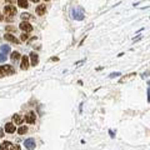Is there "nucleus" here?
<instances>
[{"label":"nucleus","instance_id":"3","mask_svg":"<svg viewBox=\"0 0 150 150\" xmlns=\"http://www.w3.org/2000/svg\"><path fill=\"white\" fill-rule=\"evenodd\" d=\"M24 145H25V148L29 150H33L35 149V145H36V143H35L34 139H26L25 141H24Z\"/></svg>","mask_w":150,"mask_h":150},{"label":"nucleus","instance_id":"10","mask_svg":"<svg viewBox=\"0 0 150 150\" xmlns=\"http://www.w3.org/2000/svg\"><path fill=\"white\" fill-rule=\"evenodd\" d=\"M45 11H46L45 5H39L36 8V14L38 15H45Z\"/></svg>","mask_w":150,"mask_h":150},{"label":"nucleus","instance_id":"15","mask_svg":"<svg viewBox=\"0 0 150 150\" xmlns=\"http://www.w3.org/2000/svg\"><path fill=\"white\" fill-rule=\"evenodd\" d=\"M26 131H28V128H26V126H21V128H19V129H18V133L20 134V135L25 134Z\"/></svg>","mask_w":150,"mask_h":150},{"label":"nucleus","instance_id":"23","mask_svg":"<svg viewBox=\"0 0 150 150\" xmlns=\"http://www.w3.org/2000/svg\"><path fill=\"white\" fill-rule=\"evenodd\" d=\"M30 1H33V3H38L39 0H30Z\"/></svg>","mask_w":150,"mask_h":150},{"label":"nucleus","instance_id":"17","mask_svg":"<svg viewBox=\"0 0 150 150\" xmlns=\"http://www.w3.org/2000/svg\"><path fill=\"white\" fill-rule=\"evenodd\" d=\"M21 19H23V20H28V19H30V14H28V13H23V14H21Z\"/></svg>","mask_w":150,"mask_h":150},{"label":"nucleus","instance_id":"5","mask_svg":"<svg viewBox=\"0 0 150 150\" xmlns=\"http://www.w3.org/2000/svg\"><path fill=\"white\" fill-rule=\"evenodd\" d=\"M30 60H31V65H38L39 63V56H38V54L36 53H30Z\"/></svg>","mask_w":150,"mask_h":150},{"label":"nucleus","instance_id":"9","mask_svg":"<svg viewBox=\"0 0 150 150\" xmlns=\"http://www.w3.org/2000/svg\"><path fill=\"white\" fill-rule=\"evenodd\" d=\"M23 120H24L23 116L19 115V114H15V115L13 116V121H14V123H15L16 125H20V124L23 123Z\"/></svg>","mask_w":150,"mask_h":150},{"label":"nucleus","instance_id":"19","mask_svg":"<svg viewBox=\"0 0 150 150\" xmlns=\"http://www.w3.org/2000/svg\"><path fill=\"white\" fill-rule=\"evenodd\" d=\"M6 60V55H4L3 53H0V63H4Z\"/></svg>","mask_w":150,"mask_h":150},{"label":"nucleus","instance_id":"16","mask_svg":"<svg viewBox=\"0 0 150 150\" xmlns=\"http://www.w3.org/2000/svg\"><path fill=\"white\" fill-rule=\"evenodd\" d=\"M10 145H11V143H10V141H4V143L0 145V146H1V148H5V149H8V148H10Z\"/></svg>","mask_w":150,"mask_h":150},{"label":"nucleus","instance_id":"12","mask_svg":"<svg viewBox=\"0 0 150 150\" xmlns=\"http://www.w3.org/2000/svg\"><path fill=\"white\" fill-rule=\"evenodd\" d=\"M18 5L20 6V8H28L29 4H28V0H18Z\"/></svg>","mask_w":150,"mask_h":150},{"label":"nucleus","instance_id":"22","mask_svg":"<svg viewBox=\"0 0 150 150\" xmlns=\"http://www.w3.org/2000/svg\"><path fill=\"white\" fill-rule=\"evenodd\" d=\"M3 19H4V16L1 15V13H0V21H3Z\"/></svg>","mask_w":150,"mask_h":150},{"label":"nucleus","instance_id":"21","mask_svg":"<svg viewBox=\"0 0 150 150\" xmlns=\"http://www.w3.org/2000/svg\"><path fill=\"white\" fill-rule=\"evenodd\" d=\"M10 148H11V150H20V146L19 145H10Z\"/></svg>","mask_w":150,"mask_h":150},{"label":"nucleus","instance_id":"4","mask_svg":"<svg viewBox=\"0 0 150 150\" xmlns=\"http://www.w3.org/2000/svg\"><path fill=\"white\" fill-rule=\"evenodd\" d=\"M35 120H36V116H35V113H33V111H30L25 115V121L28 124H33V123H35Z\"/></svg>","mask_w":150,"mask_h":150},{"label":"nucleus","instance_id":"7","mask_svg":"<svg viewBox=\"0 0 150 150\" xmlns=\"http://www.w3.org/2000/svg\"><path fill=\"white\" fill-rule=\"evenodd\" d=\"M5 131L9 134H11L15 131V125L13 124V123H8V124H5Z\"/></svg>","mask_w":150,"mask_h":150},{"label":"nucleus","instance_id":"6","mask_svg":"<svg viewBox=\"0 0 150 150\" xmlns=\"http://www.w3.org/2000/svg\"><path fill=\"white\" fill-rule=\"evenodd\" d=\"M20 68L23 70H26L29 68V58L28 56H23L21 58V65H20Z\"/></svg>","mask_w":150,"mask_h":150},{"label":"nucleus","instance_id":"18","mask_svg":"<svg viewBox=\"0 0 150 150\" xmlns=\"http://www.w3.org/2000/svg\"><path fill=\"white\" fill-rule=\"evenodd\" d=\"M6 75V71L4 69V66H0V78H3V76H5Z\"/></svg>","mask_w":150,"mask_h":150},{"label":"nucleus","instance_id":"1","mask_svg":"<svg viewBox=\"0 0 150 150\" xmlns=\"http://www.w3.org/2000/svg\"><path fill=\"white\" fill-rule=\"evenodd\" d=\"M4 14L8 15V16H14L16 14V8L13 5H6L4 8Z\"/></svg>","mask_w":150,"mask_h":150},{"label":"nucleus","instance_id":"8","mask_svg":"<svg viewBox=\"0 0 150 150\" xmlns=\"http://www.w3.org/2000/svg\"><path fill=\"white\" fill-rule=\"evenodd\" d=\"M4 38H5V40H9V41H11V43H15V44H19V43H20V41L18 40L16 38L11 34H5L4 35Z\"/></svg>","mask_w":150,"mask_h":150},{"label":"nucleus","instance_id":"13","mask_svg":"<svg viewBox=\"0 0 150 150\" xmlns=\"http://www.w3.org/2000/svg\"><path fill=\"white\" fill-rule=\"evenodd\" d=\"M20 59V54L18 51H14V53H11V60L13 61H16V60H19Z\"/></svg>","mask_w":150,"mask_h":150},{"label":"nucleus","instance_id":"24","mask_svg":"<svg viewBox=\"0 0 150 150\" xmlns=\"http://www.w3.org/2000/svg\"><path fill=\"white\" fill-rule=\"evenodd\" d=\"M0 150H6L5 148H1V146H0Z\"/></svg>","mask_w":150,"mask_h":150},{"label":"nucleus","instance_id":"14","mask_svg":"<svg viewBox=\"0 0 150 150\" xmlns=\"http://www.w3.org/2000/svg\"><path fill=\"white\" fill-rule=\"evenodd\" d=\"M0 50H1V53H3V54H4V53H5V54H8V53L10 51V48H9V45H3L1 48H0Z\"/></svg>","mask_w":150,"mask_h":150},{"label":"nucleus","instance_id":"2","mask_svg":"<svg viewBox=\"0 0 150 150\" xmlns=\"http://www.w3.org/2000/svg\"><path fill=\"white\" fill-rule=\"evenodd\" d=\"M19 28L23 30L24 33H30V31L33 30V25H31L30 23H28V21L25 20V21H23V23L19 25Z\"/></svg>","mask_w":150,"mask_h":150},{"label":"nucleus","instance_id":"20","mask_svg":"<svg viewBox=\"0 0 150 150\" xmlns=\"http://www.w3.org/2000/svg\"><path fill=\"white\" fill-rule=\"evenodd\" d=\"M20 39H21V40L23 41H25V40H28V39H29V35L26 34V33H24L23 35H21V38H20Z\"/></svg>","mask_w":150,"mask_h":150},{"label":"nucleus","instance_id":"11","mask_svg":"<svg viewBox=\"0 0 150 150\" xmlns=\"http://www.w3.org/2000/svg\"><path fill=\"white\" fill-rule=\"evenodd\" d=\"M4 69H5V71H6V75H11V74L15 73V70L13 69L11 65H5V66H4Z\"/></svg>","mask_w":150,"mask_h":150},{"label":"nucleus","instance_id":"25","mask_svg":"<svg viewBox=\"0 0 150 150\" xmlns=\"http://www.w3.org/2000/svg\"><path fill=\"white\" fill-rule=\"evenodd\" d=\"M45 1H49V0H45Z\"/></svg>","mask_w":150,"mask_h":150}]
</instances>
